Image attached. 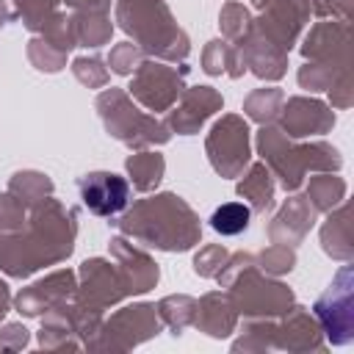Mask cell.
Masks as SVG:
<instances>
[{
    "label": "cell",
    "instance_id": "cell-1",
    "mask_svg": "<svg viewBox=\"0 0 354 354\" xmlns=\"http://www.w3.org/2000/svg\"><path fill=\"white\" fill-rule=\"evenodd\" d=\"M80 199L83 205L97 213V216H113L119 210H124L127 199H130V188L127 180L113 174V171H91L77 183Z\"/></svg>",
    "mask_w": 354,
    "mask_h": 354
},
{
    "label": "cell",
    "instance_id": "cell-2",
    "mask_svg": "<svg viewBox=\"0 0 354 354\" xmlns=\"http://www.w3.org/2000/svg\"><path fill=\"white\" fill-rule=\"evenodd\" d=\"M249 218H252V210H249L246 205H241V202H227V205H221V207L213 210L210 224H213V230L221 232V235H238V232H243V230L249 227Z\"/></svg>",
    "mask_w": 354,
    "mask_h": 354
}]
</instances>
